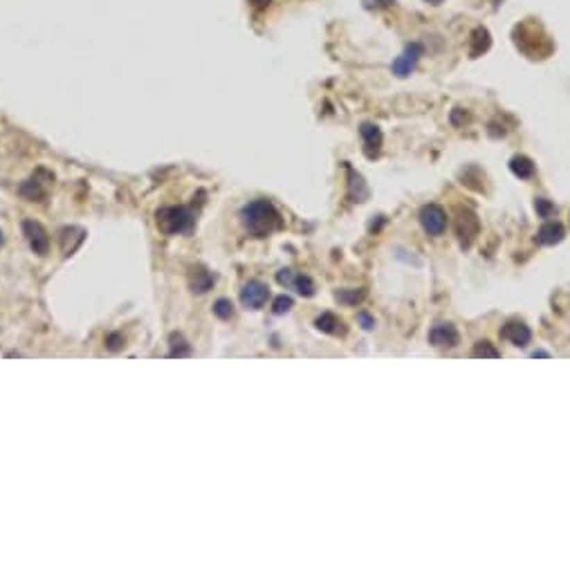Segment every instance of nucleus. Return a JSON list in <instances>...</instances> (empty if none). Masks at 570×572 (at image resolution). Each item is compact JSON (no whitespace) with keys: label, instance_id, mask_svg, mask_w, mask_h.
<instances>
[{"label":"nucleus","instance_id":"1","mask_svg":"<svg viewBox=\"0 0 570 572\" xmlns=\"http://www.w3.org/2000/svg\"><path fill=\"white\" fill-rule=\"evenodd\" d=\"M241 218H243L247 234H252L254 238H265L272 232H279L283 227L281 214L274 209L272 202H268V200H254V202L245 205Z\"/></svg>","mask_w":570,"mask_h":572},{"label":"nucleus","instance_id":"2","mask_svg":"<svg viewBox=\"0 0 570 572\" xmlns=\"http://www.w3.org/2000/svg\"><path fill=\"white\" fill-rule=\"evenodd\" d=\"M515 43H517V47L521 52L530 56V59H539L537 47L541 50V54H544V59L550 52H553V47H555L553 41H550V36L546 34V30L541 27V23L532 21V18L515 27Z\"/></svg>","mask_w":570,"mask_h":572},{"label":"nucleus","instance_id":"3","mask_svg":"<svg viewBox=\"0 0 570 572\" xmlns=\"http://www.w3.org/2000/svg\"><path fill=\"white\" fill-rule=\"evenodd\" d=\"M196 225V218L191 214V209L187 207H169L157 211V227L162 229L164 234H187L191 232Z\"/></svg>","mask_w":570,"mask_h":572},{"label":"nucleus","instance_id":"4","mask_svg":"<svg viewBox=\"0 0 570 572\" xmlns=\"http://www.w3.org/2000/svg\"><path fill=\"white\" fill-rule=\"evenodd\" d=\"M447 214L438 205H426L420 211V225L429 236H442L447 232Z\"/></svg>","mask_w":570,"mask_h":572},{"label":"nucleus","instance_id":"5","mask_svg":"<svg viewBox=\"0 0 570 572\" xmlns=\"http://www.w3.org/2000/svg\"><path fill=\"white\" fill-rule=\"evenodd\" d=\"M424 54V47L422 43H408L404 47V52L397 56V59L393 61L391 65V70L395 76H400V79H404V76H408L413 70H415V65L417 61H420V56Z\"/></svg>","mask_w":570,"mask_h":572},{"label":"nucleus","instance_id":"6","mask_svg":"<svg viewBox=\"0 0 570 572\" xmlns=\"http://www.w3.org/2000/svg\"><path fill=\"white\" fill-rule=\"evenodd\" d=\"M458 341H460L458 330H456V326L449 321H438L429 330V343L435 348H456Z\"/></svg>","mask_w":570,"mask_h":572},{"label":"nucleus","instance_id":"7","mask_svg":"<svg viewBox=\"0 0 570 572\" xmlns=\"http://www.w3.org/2000/svg\"><path fill=\"white\" fill-rule=\"evenodd\" d=\"M270 299V288L263 281H250L241 292V303L247 310H261Z\"/></svg>","mask_w":570,"mask_h":572},{"label":"nucleus","instance_id":"8","mask_svg":"<svg viewBox=\"0 0 570 572\" xmlns=\"http://www.w3.org/2000/svg\"><path fill=\"white\" fill-rule=\"evenodd\" d=\"M501 339L510 341L512 346H519L524 348L532 341V330L526 326L524 321H508L506 326L501 328Z\"/></svg>","mask_w":570,"mask_h":572},{"label":"nucleus","instance_id":"9","mask_svg":"<svg viewBox=\"0 0 570 572\" xmlns=\"http://www.w3.org/2000/svg\"><path fill=\"white\" fill-rule=\"evenodd\" d=\"M478 218L476 214L472 211H463L460 209V216H458V223H456V232H458V238H460V245L463 247H469L474 238L478 236Z\"/></svg>","mask_w":570,"mask_h":572},{"label":"nucleus","instance_id":"10","mask_svg":"<svg viewBox=\"0 0 570 572\" xmlns=\"http://www.w3.org/2000/svg\"><path fill=\"white\" fill-rule=\"evenodd\" d=\"M23 232H25V236H27V241H30L32 250H34L36 254L45 256L47 250H50V238H47L45 229H43L39 223H34V220H25V223H23Z\"/></svg>","mask_w":570,"mask_h":572},{"label":"nucleus","instance_id":"11","mask_svg":"<svg viewBox=\"0 0 570 572\" xmlns=\"http://www.w3.org/2000/svg\"><path fill=\"white\" fill-rule=\"evenodd\" d=\"M359 132H362V139H364L366 157H370V159L377 157L379 150H382V130H379L375 123H362Z\"/></svg>","mask_w":570,"mask_h":572},{"label":"nucleus","instance_id":"12","mask_svg":"<svg viewBox=\"0 0 570 572\" xmlns=\"http://www.w3.org/2000/svg\"><path fill=\"white\" fill-rule=\"evenodd\" d=\"M492 45V38H490V32L485 27H476V30L472 32V38H469V56L472 59H476V56L485 54Z\"/></svg>","mask_w":570,"mask_h":572},{"label":"nucleus","instance_id":"13","mask_svg":"<svg viewBox=\"0 0 570 572\" xmlns=\"http://www.w3.org/2000/svg\"><path fill=\"white\" fill-rule=\"evenodd\" d=\"M564 241V227L559 223H546L541 225L537 232V243L539 245H557Z\"/></svg>","mask_w":570,"mask_h":572},{"label":"nucleus","instance_id":"14","mask_svg":"<svg viewBox=\"0 0 570 572\" xmlns=\"http://www.w3.org/2000/svg\"><path fill=\"white\" fill-rule=\"evenodd\" d=\"M315 326H317L321 332H328V335H344V332H346L344 321H341L339 317H335L332 312L319 314L317 321H315Z\"/></svg>","mask_w":570,"mask_h":572},{"label":"nucleus","instance_id":"15","mask_svg":"<svg viewBox=\"0 0 570 572\" xmlns=\"http://www.w3.org/2000/svg\"><path fill=\"white\" fill-rule=\"evenodd\" d=\"M348 187H350V198L355 200V202H366L368 200V196H370V191H368V187H366V182H364V177L359 175V173H355L353 168H348Z\"/></svg>","mask_w":570,"mask_h":572},{"label":"nucleus","instance_id":"16","mask_svg":"<svg viewBox=\"0 0 570 572\" xmlns=\"http://www.w3.org/2000/svg\"><path fill=\"white\" fill-rule=\"evenodd\" d=\"M510 171L515 173L519 180H530L535 175V162L526 155H515L510 159Z\"/></svg>","mask_w":570,"mask_h":572},{"label":"nucleus","instance_id":"17","mask_svg":"<svg viewBox=\"0 0 570 572\" xmlns=\"http://www.w3.org/2000/svg\"><path fill=\"white\" fill-rule=\"evenodd\" d=\"M472 355H474V357H483V359H499L501 352H499L496 348H494L490 341H478L476 346H474Z\"/></svg>","mask_w":570,"mask_h":572},{"label":"nucleus","instance_id":"18","mask_svg":"<svg viewBox=\"0 0 570 572\" xmlns=\"http://www.w3.org/2000/svg\"><path fill=\"white\" fill-rule=\"evenodd\" d=\"M294 288L301 294V297H312L315 294V283H312L310 276H294Z\"/></svg>","mask_w":570,"mask_h":572},{"label":"nucleus","instance_id":"19","mask_svg":"<svg viewBox=\"0 0 570 572\" xmlns=\"http://www.w3.org/2000/svg\"><path fill=\"white\" fill-rule=\"evenodd\" d=\"M214 281H216V276H211L209 272H198L196 279H193V290L196 292H207L214 285Z\"/></svg>","mask_w":570,"mask_h":572},{"label":"nucleus","instance_id":"20","mask_svg":"<svg viewBox=\"0 0 570 572\" xmlns=\"http://www.w3.org/2000/svg\"><path fill=\"white\" fill-rule=\"evenodd\" d=\"M214 314L218 319H232V314H234V305L232 301H227V299H221L216 305H214Z\"/></svg>","mask_w":570,"mask_h":572},{"label":"nucleus","instance_id":"21","mask_svg":"<svg viewBox=\"0 0 570 572\" xmlns=\"http://www.w3.org/2000/svg\"><path fill=\"white\" fill-rule=\"evenodd\" d=\"M535 209H537V214H539L541 218H553V216L557 214L555 205H553V202H548V200H544V198H537Z\"/></svg>","mask_w":570,"mask_h":572},{"label":"nucleus","instance_id":"22","mask_svg":"<svg viewBox=\"0 0 570 572\" xmlns=\"http://www.w3.org/2000/svg\"><path fill=\"white\" fill-rule=\"evenodd\" d=\"M292 305H294V303H292V299H290V297H285V294H283V297H279L277 301H274L272 310H274V314H285V312H290V310H292Z\"/></svg>","mask_w":570,"mask_h":572},{"label":"nucleus","instance_id":"23","mask_svg":"<svg viewBox=\"0 0 570 572\" xmlns=\"http://www.w3.org/2000/svg\"><path fill=\"white\" fill-rule=\"evenodd\" d=\"M277 281H279L281 285H285V288H288V285L294 283V272H292V270H281V272L277 274Z\"/></svg>","mask_w":570,"mask_h":572},{"label":"nucleus","instance_id":"24","mask_svg":"<svg viewBox=\"0 0 570 572\" xmlns=\"http://www.w3.org/2000/svg\"><path fill=\"white\" fill-rule=\"evenodd\" d=\"M337 299H341V301H348V303H355V301H362V299H364V292H350V294L337 292Z\"/></svg>","mask_w":570,"mask_h":572},{"label":"nucleus","instance_id":"25","mask_svg":"<svg viewBox=\"0 0 570 572\" xmlns=\"http://www.w3.org/2000/svg\"><path fill=\"white\" fill-rule=\"evenodd\" d=\"M359 321H362V328L364 330H373L375 328V319L370 317L368 312H359Z\"/></svg>","mask_w":570,"mask_h":572},{"label":"nucleus","instance_id":"26","mask_svg":"<svg viewBox=\"0 0 570 572\" xmlns=\"http://www.w3.org/2000/svg\"><path fill=\"white\" fill-rule=\"evenodd\" d=\"M391 7V5H395V0H366V7Z\"/></svg>","mask_w":570,"mask_h":572},{"label":"nucleus","instance_id":"27","mask_svg":"<svg viewBox=\"0 0 570 572\" xmlns=\"http://www.w3.org/2000/svg\"><path fill=\"white\" fill-rule=\"evenodd\" d=\"M532 357H550V355H548L546 350H535V352H532Z\"/></svg>","mask_w":570,"mask_h":572},{"label":"nucleus","instance_id":"28","mask_svg":"<svg viewBox=\"0 0 570 572\" xmlns=\"http://www.w3.org/2000/svg\"><path fill=\"white\" fill-rule=\"evenodd\" d=\"M424 3H429V5H440L442 0H424Z\"/></svg>","mask_w":570,"mask_h":572},{"label":"nucleus","instance_id":"29","mask_svg":"<svg viewBox=\"0 0 570 572\" xmlns=\"http://www.w3.org/2000/svg\"><path fill=\"white\" fill-rule=\"evenodd\" d=\"M0 245H3V232H0Z\"/></svg>","mask_w":570,"mask_h":572}]
</instances>
